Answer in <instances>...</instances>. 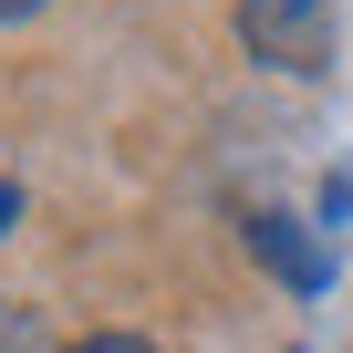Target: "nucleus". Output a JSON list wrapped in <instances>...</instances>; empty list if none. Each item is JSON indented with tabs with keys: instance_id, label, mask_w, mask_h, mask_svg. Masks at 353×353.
<instances>
[{
	"instance_id": "nucleus-2",
	"label": "nucleus",
	"mask_w": 353,
	"mask_h": 353,
	"mask_svg": "<svg viewBox=\"0 0 353 353\" xmlns=\"http://www.w3.org/2000/svg\"><path fill=\"white\" fill-rule=\"evenodd\" d=\"M250 250H260L291 291H322V281H332V260H322V250L301 239V219H281V208H260V219H250Z\"/></svg>"
},
{
	"instance_id": "nucleus-3",
	"label": "nucleus",
	"mask_w": 353,
	"mask_h": 353,
	"mask_svg": "<svg viewBox=\"0 0 353 353\" xmlns=\"http://www.w3.org/2000/svg\"><path fill=\"white\" fill-rule=\"evenodd\" d=\"M73 353H156V343H145V332H83Z\"/></svg>"
},
{
	"instance_id": "nucleus-1",
	"label": "nucleus",
	"mask_w": 353,
	"mask_h": 353,
	"mask_svg": "<svg viewBox=\"0 0 353 353\" xmlns=\"http://www.w3.org/2000/svg\"><path fill=\"white\" fill-rule=\"evenodd\" d=\"M239 42L281 73H322L332 63V0H239Z\"/></svg>"
},
{
	"instance_id": "nucleus-4",
	"label": "nucleus",
	"mask_w": 353,
	"mask_h": 353,
	"mask_svg": "<svg viewBox=\"0 0 353 353\" xmlns=\"http://www.w3.org/2000/svg\"><path fill=\"white\" fill-rule=\"evenodd\" d=\"M32 11H52V0H0V21H32Z\"/></svg>"
},
{
	"instance_id": "nucleus-5",
	"label": "nucleus",
	"mask_w": 353,
	"mask_h": 353,
	"mask_svg": "<svg viewBox=\"0 0 353 353\" xmlns=\"http://www.w3.org/2000/svg\"><path fill=\"white\" fill-rule=\"evenodd\" d=\"M11 219H21V188H0V229H11Z\"/></svg>"
}]
</instances>
